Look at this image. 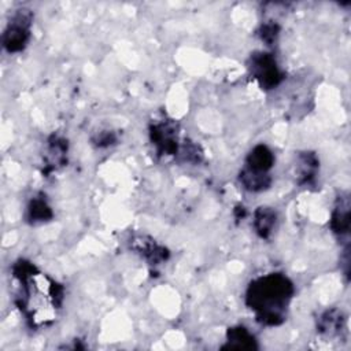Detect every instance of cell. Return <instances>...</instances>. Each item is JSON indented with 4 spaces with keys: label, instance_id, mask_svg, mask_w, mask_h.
Listing matches in <instances>:
<instances>
[{
    "label": "cell",
    "instance_id": "obj_7",
    "mask_svg": "<svg viewBox=\"0 0 351 351\" xmlns=\"http://www.w3.org/2000/svg\"><path fill=\"white\" fill-rule=\"evenodd\" d=\"M276 156L273 151L266 144H256L247 155L244 167L252 173L259 174H270L271 167L274 166Z\"/></svg>",
    "mask_w": 351,
    "mask_h": 351
},
{
    "label": "cell",
    "instance_id": "obj_5",
    "mask_svg": "<svg viewBox=\"0 0 351 351\" xmlns=\"http://www.w3.org/2000/svg\"><path fill=\"white\" fill-rule=\"evenodd\" d=\"M149 140L159 156H177L180 149L178 126L173 119L160 118L149 125Z\"/></svg>",
    "mask_w": 351,
    "mask_h": 351
},
{
    "label": "cell",
    "instance_id": "obj_2",
    "mask_svg": "<svg viewBox=\"0 0 351 351\" xmlns=\"http://www.w3.org/2000/svg\"><path fill=\"white\" fill-rule=\"evenodd\" d=\"M293 293V282L285 274L269 273L250 282L245 291V304L255 313L259 324L277 326L285 321Z\"/></svg>",
    "mask_w": 351,
    "mask_h": 351
},
{
    "label": "cell",
    "instance_id": "obj_6",
    "mask_svg": "<svg viewBox=\"0 0 351 351\" xmlns=\"http://www.w3.org/2000/svg\"><path fill=\"white\" fill-rule=\"evenodd\" d=\"M129 245L137 255H140L152 266H158L166 262L170 256V252L165 245L156 243L152 237L145 234L133 236L129 241Z\"/></svg>",
    "mask_w": 351,
    "mask_h": 351
},
{
    "label": "cell",
    "instance_id": "obj_13",
    "mask_svg": "<svg viewBox=\"0 0 351 351\" xmlns=\"http://www.w3.org/2000/svg\"><path fill=\"white\" fill-rule=\"evenodd\" d=\"M344 314L339 308H330L322 313L317 322V330L324 337L339 336L344 329Z\"/></svg>",
    "mask_w": 351,
    "mask_h": 351
},
{
    "label": "cell",
    "instance_id": "obj_15",
    "mask_svg": "<svg viewBox=\"0 0 351 351\" xmlns=\"http://www.w3.org/2000/svg\"><path fill=\"white\" fill-rule=\"evenodd\" d=\"M239 181H240L241 186L248 192H262V191H266L270 188L271 176L252 173L250 170L241 169V171L239 174Z\"/></svg>",
    "mask_w": 351,
    "mask_h": 351
},
{
    "label": "cell",
    "instance_id": "obj_10",
    "mask_svg": "<svg viewBox=\"0 0 351 351\" xmlns=\"http://www.w3.org/2000/svg\"><path fill=\"white\" fill-rule=\"evenodd\" d=\"M223 350H256L258 343L255 336L241 325L232 326L226 332V343L222 346Z\"/></svg>",
    "mask_w": 351,
    "mask_h": 351
},
{
    "label": "cell",
    "instance_id": "obj_12",
    "mask_svg": "<svg viewBox=\"0 0 351 351\" xmlns=\"http://www.w3.org/2000/svg\"><path fill=\"white\" fill-rule=\"evenodd\" d=\"M66 156H67V140L62 136L52 134L48 138V147H47V155H45L47 173L53 171L58 167L63 166L66 163Z\"/></svg>",
    "mask_w": 351,
    "mask_h": 351
},
{
    "label": "cell",
    "instance_id": "obj_16",
    "mask_svg": "<svg viewBox=\"0 0 351 351\" xmlns=\"http://www.w3.org/2000/svg\"><path fill=\"white\" fill-rule=\"evenodd\" d=\"M177 155H180L184 162L193 163V165H197L203 160V151L199 147V144L193 141H184V144L180 145Z\"/></svg>",
    "mask_w": 351,
    "mask_h": 351
},
{
    "label": "cell",
    "instance_id": "obj_8",
    "mask_svg": "<svg viewBox=\"0 0 351 351\" xmlns=\"http://www.w3.org/2000/svg\"><path fill=\"white\" fill-rule=\"evenodd\" d=\"M350 207H351V204H350L348 193H340V196H337V199H336L335 207L330 214V221H329V226H330L332 232L339 237H344L348 234Z\"/></svg>",
    "mask_w": 351,
    "mask_h": 351
},
{
    "label": "cell",
    "instance_id": "obj_14",
    "mask_svg": "<svg viewBox=\"0 0 351 351\" xmlns=\"http://www.w3.org/2000/svg\"><path fill=\"white\" fill-rule=\"evenodd\" d=\"M277 222V213L269 206H261L254 211L252 225L261 239H269Z\"/></svg>",
    "mask_w": 351,
    "mask_h": 351
},
{
    "label": "cell",
    "instance_id": "obj_18",
    "mask_svg": "<svg viewBox=\"0 0 351 351\" xmlns=\"http://www.w3.org/2000/svg\"><path fill=\"white\" fill-rule=\"evenodd\" d=\"M92 141L97 148H107L117 143V136L111 130H101L92 138Z\"/></svg>",
    "mask_w": 351,
    "mask_h": 351
},
{
    "label": "cell",
    "instance_id": "obj_1",
    "mask_svg": "<svg viewBox=\"0 0 351 351\" xmlns=\"http://www.w3.org/2000/svg\"><path fill=\"white\" fill-rule=\"evenodd\" d=\"M15 304L32 329L52 324L64 300V288L38 270L32 262L19 259L12 265Z\"/></svg>",
    "mask_w": 351,
    "mask_h": 351
},
{
    "label": "cell",
    "instance_id": "obj_4",
    "mask_svg": "<svg viewBox=\"0 0 351 351\" xmlns=\"http://www.w3.org/2000/svg\"><path fill=\"white\" fill-rule=\"evenodd\" d=\"M248 70L262 89H274L284 80V73L277 64L273 53L258 51L250 56Z\"/></svg>",
    "mask_w": 351,
    "mask_h": 351
},
{
    "label": "cell",
    "instance_id": "obj_9",
    "mask_svg": "<svg viewBox=\"0 0 351 351\" xmlns=\"http://www.w3.org/2000/svg\"><path fill=\"white\" fill-rule=\"evenodd\" d=\"M25 218L30 225L44 223L53 218V211L48 200L45 199V195L38 193L29 200L25 211Z\"/></svg>",
    "mask_w": 351,
    "mask_h": 351
},
{
    "label": "cell",
    "instance_id": "obj_3",
    "mask_svg": "<svg viewBox=\"0 0 351 351\" xmlns=\"http://www.w3.org/2000/svg\"><path fill=\"white\" fill-rule=\"evenodd\" d=\"M32 23L33 14L30 10L19 8L12 14L1 36L3 47L8 53H16L26 48L30 40Z\"/></svg>",
    "mask_w": 351,
    "mask_h": 351
},
{
    "label": "cell",
    "instance_id": "obj_11",
    "mask_svg": "<svg viewBox=\"0 0 351 351\" xmlns=\"http://www.w3.org/2000/svg\"><path fill=\"white\" fill-rule=\"evenodd\" d=\"M319 160L314 152H302L296 156L295 177L299 185L311 184L315 178Z\"/></svg>",
    "mask_w": 351,
    "mask_h": 351
},
{
    "label": "cell",
    "instance_id": "obj_17",
    "mask_svg": "<svg viewBox=\"0 0 351 351\" xmlns=\"http://www.w3.org/2000/svg\"><path fill=\"white\" fill-rule=\"evenodd\" d=\"M259 37L263 43H266V45H273L280 34V26L273 22V21H269V22H265L261 29H259Z\"/></svg>",
    "mask_w": 351,
    "mask_h": 351
}]
</instances>
